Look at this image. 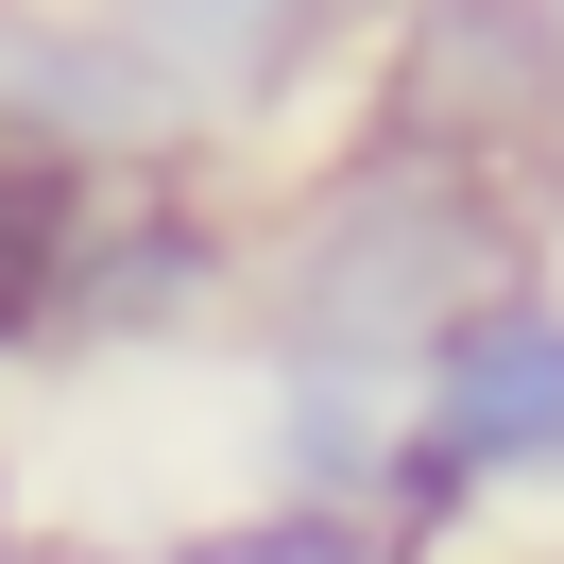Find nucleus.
Instances as JSON below:
<instances>
[{
    "mask_svg": "<svg viewBox=\"0 0 564 564\" xmlns=\"http://www.w3.org/2000/svg\"><path fill=\"white\" fill-rule=\"evenodd\" d=\"M547 18H564V0H547Z\"/></svg>",
    "mask_w": 564,
    "mask_h": 564,
    "instance_id": "obj_10",
    "label": "nucleus"
},
{
    "mask_svg": "<svg viewBox=\"0 0 564 564\" xmlns=\"http://www.w3.org/2000/svg\"><path fill=\"white\" fill-rule=\"evenodd\" d=\"M240 325V188L223 172H120L69 240L52 359H172Z\"/></svg>",
    "mask_w": 564,
    "mask_h": 564,
    "instance_id": "obj_3",
    "label": "nucleus"
},
{
    "mask_svg": "<svg viewBox=\"0 0 564 564\" xmlns=\"http://www.w3.org/2000/svg\"><path fill=\"white\" fill-rule=\"evenodd\" d=\"M0 564H35V479H18V445H0Z\"/></svg>",
    "mask_w": 564,
    "mask_h": 564,
    "instance_id": "obj_9",
    "label": "nucleus"
},
{
    "mask_svg": "<svg viewBox=\"0 0 564 564\" xmlns=\"http://www.w3.org/2000/svg\"><path fill=\"white\" fill-rule=\"evenodd\" d=\"M547 274V206L462 154L343 120L325 154H274L240 188V325L257 359H325V377H411L479 291Z\"/></svg>",
    "mask_w": 564,
    "mask_h": 564,
    "instance_id": "obj_1",
    "label": "nucleus"
},
{
    "mask_svg": "<svg viewBox=\"0 0 564 564\" xmlns=\"http://www.w3.org/2000/svg\"><path fill=\"white\" fill-rule=\"evenodd\" d=\"M104 18L154 52V86L188 104L206 154H291L308 104H343L377 0H104Z\"/></svg>",
    "mask_w": 564,
    "mask_h": 564,
    "instance_id": "obj_5",
    "label": "nucleus"
},
{
    "mask_svg": "<svg viewBox=\"0 0 564 564\" xmlns=\"http://www.w3.org/2000/svg\"><path fill=\"white\" fill-rule=\"evenodd\" d=\"M377 462H393V377L257 359V496H308V513H377Z\"/></svg>",
    "mask_w": 564,
    "mask_h": 564,
    "instance_id": "obj_6",
    "label": "nucleus"
},
{
    "mask_svg": "<svg viewBox=\"0 0 564 564\" xmlns=\"http://www.w3.org/2000/svg\"><path fill=\"white\" fill-rule=\"evenodd\" d=\"M343 120H393V138L564 206V18L547 0H377Z\"/></svg>",
    "mask_w": 564,
    "mask_h": 564,
    "instance_id": "obj_2",
    "label": "nucleus"
},
{
    "mask_svg": "<svg viewBox=\"0 0 564 564\" xmlns=\"http://www.w3.org/2000/svg\"><path fill=\"white\" fill-rule=\"evenodd\" d=\"M530 564H547V547H530Z\"/></svg>",
    "mask_w": 564,
    "mask_h": 564,
    "instance_id": "obj_11",
    "label": "nucleus"
},
{
    "mask_svg": "<svg viewBox=\"0 0 564 564\" xmlns=\"http://www.w3.org/2000/svg\"><path fill=\"white\" fill-rule=\"evenodd\" d=\"M104 188H120V172H86V154H52V138H0V359H52L69 240H86Z\"/></svg>",
    "mask_w": 564,
    "mask_h": 564,
    "instance_id": "obj_7",
    "label": "nucleus"
},
{
    "mask_svg": "<svg viewBox=\"0 0 564 564\" xmlns=\"http://www.w3.org/2000/svg\"><path fill=\"white\" fill-rule=\"evenodd\" d=\"M393 411H411L496 513H547V496H564V274L479 291V308L393 377Z\"/></svg>",
    "mask_w": 564,
    "mask_h": 564,
    "instance_id": "obj_4",
    "label": "nucleus"
},
{
    "mask_svg": "<svg viewBox=\"0 0 564 564\" xmlns=\"http://www.w3.org/2000/svg\"><path fill=\"white\" fill-rule=\"evenodd\" d=\"M154 564H393L377 513H308V496H240V513H188Z\"/></svg>",
    "mask_w": 564,
    "mask_h": 564,
    "instance_id": "obj_8",
    "label": "nucleus"
},
{
    "mask_svg": "<svg viewBox=\"0 0 564 564\" xmlns=\"http://www.w3.org/2000/svg\"><path fill=\"white\" fill-rule=\"evenodd\" d=\"M547 564H564V547H547Z\"/></svg>",
    "mask_w": 564,
    "mask_h": 564,
    "instance_id": "obj_12",
    "label": "nucleus"
}]
</instances>
